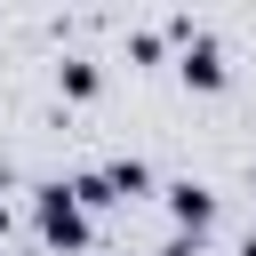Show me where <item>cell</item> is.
Segmentation results:
<instances>
[{"label": "cell", "instance_id": "1", "mask_svg": "<svg viewBox=\"0 0 256 256\" xmlns=\"http://www.w3.org/2000/svg\"><path fill=\"white\" fill-rule=\"evenodd\" d=\"M32 232H40V248H56V256H80L88 240H96V224H88V208L72 200V184H32Z\"/></svg>", "mask_w": 256, "mask_h": 256}, {"label": "cell", "instance_id": "2", "mask_svg": "<svg viewBox=\"0 0 256 256\" xmlns=\"http://www.w3.org/2000/svg\"><path fill=\"white\" fill-rule=\"evenodd\" d=\"M168 224H176L184 240H200V232L216 224V192L192 184V176H176V184H168Z\"/></svg>", "mask_w": 256, "mask_h": 256}, {"label": "cell", "instance_id": "3", "mask_svg": "<svg viewBox=\"0 0 256 256\" xmlns=\"http://www.w3.org/2000/svg\"><path fill=\"white\" fill-rule=\"evenodd\" d=\"M176 72H184V88H200V96H216L232 72H224V48L200 32V40H184V56H176Z\"/></svg>", "mask_w": 256, "mask_h": 256}, {"label": "cell", "instance_id": "4", "mask_svg": "<svg viewBox=\"0 0 256 256\" xmlns=\"http://www.w3.org/2000/svg\"><path fill=\"white\" fill-rule=\"evenodd\" d=\"M96 176H104V192H112V200H144V192H152V168H144L136 152H120V160H104Z\"/></svg>", "mask_w": 256, "mask_h": 256}, {"label": "cell", "instance_id": "5", "mask_svg": "<svg viewBox=\"0 0 256 256\" xmlns=\"http://www.w3.org/2000/svg\"><path fill=\"white\" fill-rule=\"evenodd\" d=\"M56 88H64V96H96V88H104V64H96V56H80V48H72V56H64V64H56Z\"/></svg>", "mask_w": 256, "mask_h": 256}, {"label": "cell", "instance_id": "6", "mask_svg": "<svg viewBox=\"0 0 256 256\" xmlns=\"http://www.w3.org/2000/svg\"><path fill=\"white\" fill-rule=\"evenodd\" d=\"M128 56H136V64H160V32H152V24H128Z\"/></svg>", "mask_w": 256, "mask_h": 256}, {"label": "cell", "instance_id": "7", "mask_svg": "<svg viewBox=\"0 0 256 256\" xmlns=\"http://www.w3.org/2000/svg\"><path fill=\"white\" fill-rule=\"evenodd\" d=\"M240 256H256V224H248V232H240Z\"/></svg>", "mask_w": 256, "mask_h": 256}]
</instances>
